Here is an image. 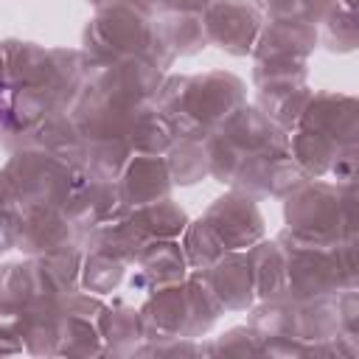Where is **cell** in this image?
Masks as SVG:
<instances>
[{
	"instance_id": "cell-1",
	"label": "cell",
	"mask_w": 359,
	"mask_h": 359,
	"mask_svg": "<svg viewBox=\"0 0 359 359\" xmlns=\"http://www.w3.org/2000/svg\"><path fill=\"white\" fill-rule=\"evenodd\" d=\"M157 112L171 123L177 140H205L227 115L244 104V81L233 73L168 79L157 90Z\"/></svg>"
},
{
	"instance_id": "cell-2",
	"label": "cell",
	"mask_w": 359,
	"mask_h": 359,
	"mask_svg": "<svg viewBox=\"0 0 359 359\" xmlns=\"http://www.w3.org/2000/svg\"><path fill=\"white\" fill-rule=\"evenodd\" d=\"M286 266V294L294 300L328 297L356 283L353 238H309L283 230L280 238Z\"/></svg>"
},
{
	"instance_id": "cell-3",
	"label": "cell",
	"mask_w": 359,
	"mask_h": 359,
	"mask_svg": "<svg viewBox=\"0 0 359 359\" xmlns=\"http://www.w3.org/2000/svg\"><path fill=\"white\" fill-rule=\"evenodd\" d=\"M264 236V219L247 194H227L216 199L208 213L185 224V241L182 252L191 266L205 269L224 252L247 250Z\"/></svg>"
},
{
	"instance_id": "cell-4",
	"label": "cell",
	"mask_w": 359,
	"mask_h": 359,
	"mask_svg": "<svg viewBox=\"0 0 359 359\" xmlns=\"http://www.w3.org/2000/svg\"><path fill=\"white\" fill-rule=\"evenodd\" d=\"M219 314V303L194 269L188 280L160 286L143 303V339H196L213 325Z\"/></svg>"
},
{
	"instance_id": "cell-5",
	"label": "cell",
	"mask_w": 359,
	"mask_h": 359,
	"mask_svg": "<svg viewBox=\"0 0 359 359\" xmlns=\"http://www.w3.org/2000/svg\"><path fill=\"white\" fill-rule=\"evenodd\" d=\"M132 56L149 59L160 70L168 67L154 39V22L149 20L143 6L135 3L101 6L95 20L84 31V53H81L84 65H107Z\"/></svg>"
},
{
	"instance_id": "cell-6",
	"label": "cell",
	"mask_w": 359,
	"mask_h": 359,
	"mask_svg": "<svg viewBox=\"0 0 359 359\" xmlns=\"http://www.w3.org/2000/svg\"><path fill=\"white\" fill-rule=\"evenodd\" d=\"M84 168L45 151L25 146L14 151V157L6 163L3 177L11 188V196L20 210L28 208H62L73 191V185L81 180Z\"/></svg>"
},
{
	"instance_id": "cell-7",
	"label": "cell",
	"mask_w": 359,
	"mask_h": 359,
	"mask_svg": "<svg viewBox=\"0 0 359 359\" xmlns=\"http://www.w3.org/2000/svg\"><path fill=\"white\" fill-rule=\"evenodd\" d=\"M286 230L309 238H353V182H300L286 199Z\"/></svg>"
},
{
	"instance_id": "cell-8",
	"label": "cell",
	"mask_w": 359,
	"mask_h": 359,
	"mask_svg": "<svg viewBox=\"0 0 359 359\" xmlns=\"http://www.w3.org/2000/svg\"><path fill=\"white\" fill-rule=\"evenodd\" d=\"M317 45V28L303 22H269L261 28L252 53H255V84L258 90H283L303 87L306 81V56Z\"/></svg>"
},
{
	"instance_id": "cell-9",
	"label": "cell",
	"mask_w": 359,
	"mask_h": 359,
	"mask_svg": "<svg viewBox=\"0 0 359 359\" xmlns=\"http://www.w3.org/2000/svg\"><path fill=\"white\" fill-rule=\"evenodd\" d=\"M104 311V303L90 294L70 292L59 300L56 309V342L53 353L67 356H98L104 353L98 317Z\"/></svg>"
},
{
	"instance_id": "cell-10",
	"label": "cell",
	"mask_w": 359,
	"mask_h": 359,
	"mask_svg": "<svg viewBox=\"0 0 359 359\" xmlns=\"http://www.w3.org/2000/svg\"><path fill=\"white\" fill-rule=\"evenodd\" d=\"M205 39L227 53L244 56L261 34V11L247 0H210L202 17Z\"/></svg>"
},
{
	"instance_id": "cell-11",
	"label": "cell",
	"mask_w": 359,
	"mask_h": 359,
	"mask_svg": "<svg viewBox=\"0 0 359 359\" xmlns=\"http://www.w3.org/2000/svg\"><path fill=\"white\" fill-rule=\"evenodd\" d=\"M294 129L314 132L345 149L356 146V101L339 93H311Z\"/></svg>"
},
{
	"instance_id": "cell-12",
	"label": "cell",
	"mask_w": 359,
	"mask_h": 359,
	"mask_svg": "<svg viewBox=\"0 0 359 359\" xmlns=\"http://www.w3.org/2000/svg\"><path fill=\"white\" fill-rule=\"evenodd\" d=\"M196 272L222 311L224 309H230V311L250 309V303L255 297V283H252V266H250L247 252H238V250L224 252L210 266L196 269Z\"/></svg>"
},
{
	"instance_id": "cell-13",
	"label": "cell",
	"mask_w": 359,
	"mask_h": 359,
	"mask_svg": "<svg viewBox=\"0 0 359 359\" xmlns=\"http://www.w3.org/2000/svg\"><path fill=\"white\" fill-rule=\"evenodd\" d=\"M118 194L129 208H140L149 205L154 199L168 196L171 191V174L168 165L160 154H143V151H132L126 168L118 177Z\"/></svg>"
},
{
	"instance_id": "cell-14",
	"label": "cell",
	"mask_w": 359,
	"mask_h": 359,
	"mask_svg": "<svg viewBox=\"0 0 359 359\" xmlns=\"http://www.w3.org/2000/svg\"><path fill=\"white\" fill-rule=\"evenodd\" d=\"M132 264L137 269L132 275V286L146 289V292H154L168 283H180V280H185V272H188V258L177 238L149 241Z\"/></svg>"
},
{
	"instance_id": "cell-15",
	"label": "cell",
	"mask_w": 359,
	"mask_h": 359,
	"mask_svg": "<svg viewBox=\"0 0 359 359\" xmlns=\"http://www.w3.org/2000/svg\"><path fill=\"white\" fill-rule=\"evenodd\" d=\"M73 233L76 227L70 224L62 208H28V210H20L14 244L31 255H42V252L67 247L73 241Z\"/></svg>"
},
{
	"instance_id": "cell-16",
	"label": "cell",
	"mask_w": 359,
	"mask_h": 359,
	"mask_svg": "<svg viewBox=\"0 0 359 359\" xmlns=\"http://www.w3.org/2000/svg\"><path fill=\"white\" fill-rule=\"evenodd\" d=\"M98 331H101L104 353H115V356L135 353L137 345L143 342L140 311H135L123 303H115L112 309L104 306V311L98 317Z\"/></svg>"
},
{
	"instance_id": "cell-17",
	"label": "cell",
	"mask_w": 359,
	"mask_h": 359,
	"mask_svg": "<svg viewBox=\"0 0 359 359\" xmlns=\"http://www.w3.org/2000/svg\"><path fill=\"white\" fill-rule=\"evenodd\" d=\"M250 255L252 266V283L255 294L261 300L283 297L286 294V266H283V252L278 241H255Z\"/></svg>"
},
{
	"instance_id": "cell-18",
	"label": "cell",
	"mask_w": 359,
	"mask_h": 359,
	"mask_svg": "<svg viewBox=\"0 0 359 359\" xmlns=\"http://www.w3.org/2000/svg\"><path fill=\"white\" fill-rule=\"evenodd\" d=\"M129 216H132V222L140 227V233L149 241H154V238H177L188 224L182 208L174 205L168 196L154 199V202L140 205V208H132Z\"/></svg>"
},
{
	"instance_id": "cell-19",
	"label": "cell",
	"mask_w": 359,
	"mask_h": 359,
	"mask_svg": "<svg viewBox=\"0 0 359 359\" xmlns=\"http://www.w3.org/2000/svg\"><path fill=\"white\" fill-rule=\"evenodd\" d=\"M126 143L132 146V151H143V154H163L168 151V146L174 143V132L171 123L154 109L146 107L137 112V118L132 121L129 132H126Z\"/></svg>"
},
{
	"instance_id": "cell-20",
	"label": "cell",
	"mask_w": 359,
	"mask_h": 359,
	"mask_svg": "<svg viewBox=\"0 0 359 359\" xmlns=\"http://www.w3.org/2000/svg\"><path fill=\"white\" fill-rule=\"evenodd\" d=\"M168 174L171 182L191 185L208 174V151L199 140H177L168 146Z\"/></svg>"
},
{
	"instance_id": "cell-21",
	"label": "cell",
	"mask_w": 359,
	"mask_h": 359,
	"mask_svg": "<svg viewBox=\"0 0 359 359\" xmlns=\"http://www.w3.org/2000/svg\"><path fill=\"white\" fill-rule=\"evenodd\" d=\"M331 0H255V8L272 22H303L314 25L328 11Z\"/></svg>"
},
{
	"instance_id": "cell-22",
	"label": "cell",
	"mask_w": 359,
	"mask_h": 359,
	"mask_svg": "<svg viewBox=\"0 0 359 359\" xmlns=\"http://www.w3.org/2000/svg\"><path fill=\"white\" fill-rule=\"evenodd\" d=\"M320 22H323V39L331 50H351L356 45L353 0H331Z\"/></svg>"
},
{
	"instance_id": "cell-23",
	"label": "cell",
	"mask_w": 359,
	"mask_h": 359,
	"mask_svg": "<svg viewBox=\"0 0 359 359\" xmlns=\"http://www.w3.org/2000/svg\"><path fill=\"white\" fill-rule=\"evenodd\" d=\"M123 269H126L123 261H118V258H112L107 252L90 250V255L81 264V283H84V289L104 294V292H112L121 283Z\"/></svg>"
},
{
	"instance_id": "cell-24",
	"label": "cell",
	"mask_w": 359,
	"mask_h": 359,
	"mask_svg": "<svg viewBox=\"0 0 359 359\" xmlns=\"http://www.w3.org/2000/svg\"><path fill=\"white\" fill-rule=\"evenodd\" d=\"M199 353H236V356H261V339L258 334L244 325V328H230L227 334H222L213 345L202 348L199 345Z\"/></svg>"
},
{
	"instance_id": "cell-25",
	"label": "cell",
	"mask_w": 359,
	"mask_h": 359,
	"mask_svg": "<svg viewBox=\"0 0 359 359\" xmlns=\"http://www.w3.org/2000/svg\"><path fill=\"white\" fill-rule=\"evenodd\" d=\"M165 11H188V14H202L210 0H157Z\"/></svg>"
},
{
	"instance_id": "cell-26",
	"label": "cell",
	"mask_w": 359,
	"mask_h": 359,
	"mask_svg": "<svg viewBox=\"0 0 359 359\" xmlns=\"http://www.w3.org/2000/svg\"><path fill=\"white\" fill-rule=\"evenodd\" d=\"M8 205H17V202H14V196H11V188H8L6 177L0 174V208H8Z\"/></svg>"
},
{
	"instance_id": "cell-27",
	"label": "cell",
	"mask_w": 359,
	"mask_h": 359,
	"mask_svg": "<svg viewBox=\"0 0 359 359\" xmlns=\"http://www.w3.org/2000/svg\"><path fill=\"white\" fill-rule=\"evenodd\" d=\"M6 87H0V126H3V121H6V112H8V101H6Z\"/></svg>"
}]
</instances>
